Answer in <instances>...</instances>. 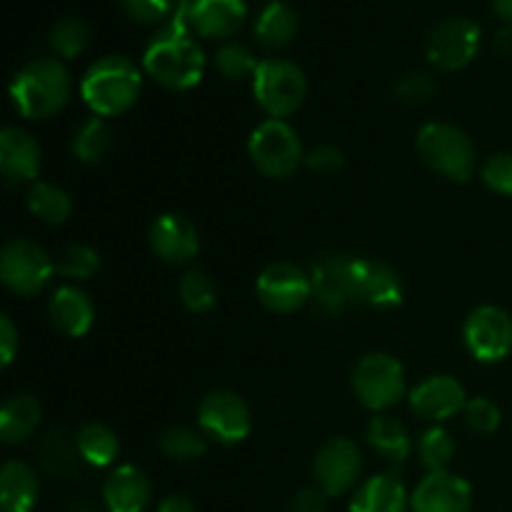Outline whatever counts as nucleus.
Here are the masks:
<instances>
[{
	"mask_svg": "<svg viewBox=\"0 0 512 512\" xmlns=\"http://www.w3.org/2000/svg\"><path fill=\"white\" fill-rule=\"evenodd\" d=\"M255 290H258V298L265 308L288 315L308 303L313 285H310V275L300 270L298 265L273 263L258 275Z\"/></svg>",
	"mask_w": 512,
	"mask_h": 512,
	"instance_id": "15",
	"label": "nucleus"
},
{
	"mask_svg": "<svg viewBox=\"0 0 512 512\" xmlns=\"http://www.w3.org/2000/svg\"><path fill=\"white\" fill-rule=\"evenodd\" d=\"M483 180L493 193L512 195V155L498 153L485 160Z\"/></svg>",
	"mask_w": 512,
	"mask_h": 512,
	"instance_id": "41",
	"label": "nucleus"
},
{
	"mask_svg": "<svg viewBox=\"0 0 512 512\" xmlns=\"http://www.w3.org/2000/svg\"><path fill=\"white\" fill-rule=\"evenodd\" d=\"M368 443L370 448L375 450L378 455H383L388 463L403 465L408 460L410 448V433L398 418L393 415H383L378 413L368 425Z\"/></svg>",
	"mask_w": 512,
	"mask_h": 512,
	"instance_id": "27",
	"label": "nucleus"
},
{
	"mask_svg": "<svg viewBox=\"0 0 512 512\" xmlns=\"http://www.w3.org/2000/svg\"><path fill=\"white\" fill-rule=\"evenodd\" d=\"M438 93V83L430 73H410L395 85V98L405 105H425Z\"/></svg>",
	"mask_w": 512,
	"mask_h": 512,
	"instance_id": "39",
	"label": "nucleus"
},
{
	"mask_svg": "<svg viewBox=\"0 0 512 512\" xmlns=\"http://www.w3.org/2000/svg\"><path fill=\"white\" fill-rule=\"evenodd\" d=\"M468 353L478 363H500L512 353V318L498 305H480L463 325Z\"/></svg>",
	"mask_w": 512,
	"mask_h": 512,
	"instance_id": "12",
	"label": "nucleus"
},
{
	"mask_svg": "<svg viewBox=\"0 0 512 512\" xmlns=\"http://www.w3.org/2000/svg\"><path fill=\"white\" fill-rule=\"evenodd\" d=\"M180 300L193 313H208L218 303V285L203 270H188L180 280Z\"/></svg>",
	"mask_w": 512,
	"mask_h": 512,
	"instance_id": "35",
	"label": "nucleus"
},
{
	"mask_svg": "<svg viewBox=\"0 0 512 512\" xmlns=\"http://www.w3.org/2000/svg\"><path fill=\"white\" fill-rule=\"evenodd\" d=\"M358 260L350 255H328L310 273V303L323 315H343L360 303Z\"/></svg>",
	"mask_w": 512,
	"mask_h": 512,
	"instance_id": "7",
	"label": "nucleus"
},
{
	"mask_svg": "<svg viewBox=\"0 0 512 512\" xmlns=\"http://www.w3.org/2000/svg\"><path fill=\"white\" fill-rule=\"evenodd\" d=\"M40 495L38 473L23 460H8L0 470V510L33 512Z\"/></svg>",
	"mask_w": 512,
	"mask_h": 512,
	"instance_id": "24",
	"label": "nucleus"
},
{
	"mask_svg": "<svg viewBox=\"0 0 512 512\" xmlns=\"http://www.w3.org/2000/svg\"><path fill=\"white\" fill-rule=\"evenodd\" d=\"M90 30L75 15H65V18L55 20L53 28H50L48 43L60 58H78L85 48H88Z\"/></svg>",
	"mask_w": 512,
	"mask_h": 512,
	"instance_id": "32",
	"label": "nucleus"
},
{
	"mask_svg": "<svg viewBox=\"0 0 512 512\" xmlns=\"http://www.w3.org/2000/svg\"><path fill=\"white\" fill-rule=\"evenodd\" d=\"M100 265V253L95 248L85 243H73L68 248H63V253L55 260V273H60L68 280H90L98 275Z\"/></svg>",
	"mask_w": 512,
	"mask_h": 512,
	"instance_id": "34",
	"label": "nucleus"
},
{
	"mask_svg": "<svg viewBox=\"0 0 512 512\" xmlns=\"http://www.w3.org/2000/svg\"><path fill=\"white\" fill-rule=\"evenodd\" d=\"M253 95L260 108L270 115V120H285L303 108L308 80L293 60H260L253 75Z\"/></svg>",
	"mask_w": 512,
	"mask_h": 512,
	"instance_id": "5",
	"label": "nucleus"
},
{
	"mask_svg": "<svg viewBox=\"0 0 512 512\" xmlns=\"http://www.w3.org/2000/svg\"><path fill=\"white\" fill-rule=\"evenodd\" d=\"M305 165H308L313 173H320V175H333L338 173L340 168L345 165V158L343 153H340L335 145H315L310 153H305Z\"/></svg>",
	"mask_w": 512,
	"mask_h": 512,
	"instance_id": "42",
	"label": "nucleus"
},
{
	"mask_svg": "<svg viewBox=\"0 0 512 512\" xmlns=\"http://www.w3.org/2000/svg\"><path fill=\"white\" fill-rule=\"evenodd\" d=\"M288 512H328V495L320 488H305L293 495Z\"/></svg>",
	"mask_w": 512,
	"mask_h": 512,
	"instance_id": "43",
	"label": "nucleus"
},
{
	"mask_svg": "<svg viewBox=\"0 0 512 512\" xmlns=\"http://www.w3.org/2000/svg\"><path fill=\"white\" fill-rule=\"evenodd\" d=\"M43 165L38 140L23 128H5L0 133V170L10 185L35 183Z\"/></svg>",
	"mask_w": 512,
	"mask_h": 512,
	"instance_id": "19",
	"label": "nucleus"
},
{
	"mask_svg": "<svg viewBox=\"0 0 512 512\" xmlns=\"http://www.w3.org/2000/svg\"><path fill=\"white\" fill-rule=\"evenodd\" d=\"M493 8L505 20V25H512V0H493Z\"/></svg>",
	"mask_w": 512,
	"mask_h": 512,
	"instance_id": "47",
	"label": "nucleus"
},
{
	"mask_svg": "<svg viewBox=\"0 0 512 512\" xmlns=\"http://www.w3.org/2000/svg\"><path fill=\"white\" fill-rule=\"evenodd\" d=\"M158 512H198V508H195V503L188 495H168L158 505Z\"/></svg>",
	"mask_w": 512,
	"mask_h": 512,
	"instance_id": "45",
	"label": "nucleus"
},
{
	"mask_svg": "<svg viewBox=\"0 0 512 512\" xmlns=\"http://www.w3.org/2000/svg\"><path fill=\"white\" fill-rule=\"evenodd\" d=\"M28 210L48 225H63L73 213V198L60 185L35 180L28 193Z\"/></svg>",
	"mask_w": 512,
	"mask_h": 512,
	"instance_id": "30",
	"label": "nucleus"
},
{
	"mask_svg": "<svg viewBox=\"0 0 512 512\" xmlns=\"http://www.w3.org/2000/svg\"><path fill=\"white\" fill-rule=\"evenodd\" d=\"M298 25L300 20L293 5H288L285 0H273L260 10L258 20H255V38L268 50L285 48L298 33Z\"/></svg>",
	"mask_w": 512,
	"mask_h": 512,
	"instance_id": "26",
	"label": "nucleus"
},
{
	"mask_svg": "<svg viewBox=\"0 0 512 512\" xmlns=\"http://www.w3.org/2000/svg\"><path fill=\"white\" fill-rule=\"evenodd\" d=\"M465 405H468L465 388L453 375H430L428 380L410 390V410L430 423H445L455 418L463 413Z\"/></svg>",
	"mask_w": 512,
	"mask_h": 512,
	"instance_id": "17",
	"label": "nucleus"
},
{
	"mask_svg": "<svg viewBox=\"0 0 512 512\" xmlns=\"http://www.w3.org/2000/svg\"><path fill=\"white\" fill-rule=\"evenodd\" d=\"M153 500L148 475L135 465H120L103 485V503L108 512H145Z\"/></svg>",
	"mask_w": 512,
	"mask_h": 512,
	"instance_id": "20",
	"label": "nucleus"
},
{
	"mask_svg": "<svg viewBox=\"0 0 512 512\" xmlns=\"http://www.w3.org/2000/svg\"><path fill=\"white\" fill-rule=\"evenodd\" d=\"M143 90V75L140 68L125 55H105L95 60L83 75L80 95L85 105L98 118H115L128 113L140 98Z\"/></svg>",
	"mask_w": 512,
	"mask_h": 512,
	"instance_id": "2",
	"label": "nucleus"
},
{
	"mask_svg": "<svg viewBox=\"0 0 512 512\" xmlns=\"http://www.w3.org/2000/svg\"><path fill=\"white\" fill-rule=\"evenodd\" d=\"M258 65L260 60L255 58L253 50L243 43H225L220 45L218 53H215V68H218L228 80H253Z\"/></svg>",
	"mask_w": 512,
	"mask_h": 512,
	"instance_id": "36",
	"label": "nucleus"
},
{
	"mask_svg": "<svg viewBox=\"0 0 512 512\" xmlns=\"http://www.w3.org/2000/svg\"><path fill=\"white\" fill-rule=\"evenodd\" d=\"M43 408L30 393L10 395L0 408V438L8 445H20L38 430Z\"/></svg>",
	"mask_w": 512,
	"mask_h": 512,
	"instance_id": "25",
	"label": "nucleus"
},
{
	"mask_svg": "<svg viewBox=\"0 0 512 512\" xmlns=\"http://www.w3.org/2000/svg\"><path fill=\"white\" fill-rule=\"evenodd\" d=\"M120 8L135 23L153 25L160 23V20L168 23L170 15H173L175 0H120Z\"/></svg>",
	"mask_w": 512,
	"mask_h": 512,
	"instance_id": "40",
	"label": "nucleus"
},
{
	"mask_svg": "<svg viewBox=\"0 0 512 512\" xmlns=\"http://www.w3.org/2000/svg\"><path fill=\"white\" fill-rule=\"evenodd\" d=\"M245 18V0H175L168 25L210 40H223L238 33Z\"/></svg>",
	"mask_w": 512,
	"mask_h": 512,
	"instance_id": "9",
	"label": "nucleus"
},
{
	"mask_svg": "<svg viewBox=\"0 0 512 512\" xmlns=\"http://www.w3.org/2000/svg\"><path fill=\"white\" fill-rule=\"evenodd\" d=\"M410 495L395 475H373L360 488H355L350 500V512H408Z\"/></svg>",
	"mask_w": 512,
	"mask_h": 512,
	"instance_id": "23",
	"label": "nucleus"
},
{
	"mask_svg": "<svg viewBox=\"0 0 512 512\" xmlns=\"http://www.w3.org/2000/svg\"><path fill=\"white\" fill-rule=\"evenodd\" d=\"M353 390L373 413H385L405 398V368L388 353H370L353 370Z\"/></svg>",
	"mask_w": 512,
	"mask_h": 512,
	"instance_id": "8",
	"label": "nucleus"
},
{
	"mask_svg": "<svg viewBox=\"0 0 512 512\" xmlns=\"http://www.w3.org/2000/svg\"><path fill=\"white\" fill-rule=\"evenodd\" d=\"M78 440V450L83 455V463L93 465V468H108L118 460L120 455V440L115 430H110L103 423H85L83 428L75 433Z\"/></svg>",
	"mask_w": 512,
	"mask_h": 512,
	"instance_id": "29",
	"label": "nucleus"
},
{
	"mask_svg": "<svg viewBox=\"0 0 512 512\" xmlns=\"http://www.w3.org/2000/svg\"><path fill=\"white\" fill-rule=\"evenodd\" d=\"M360 473H363V455L355 440L330 438L315 453L313 478L328 498H338L355 488Z\"/></svg>",
	"mask_w": 512,
	"mask_h": 512,
	"instance_id": "13",
	"label": "nucleus"
},
{
	"mask_svg": "<svg viewBox=\"0 0 512 512\" xmlns=\"http://www.w3.org/2000/svg\"><path fill=\"white\" fill-rule=\"evenodd\" d=\"M455 440L453 435L445 428H430L420 435L418 443V455L420 463L428 468V473H443V470L450 468L455 458Z\"/></svg>",
	"mask_w": 512,
	"mask_h": 512,
	"instance_id": "33",
	"label": "nucleus"
},
{
	"mask_svg": "<svg viewBox=\"0 0 512 512\" xmlns=\"http://www.w3.org/2000/svg\"><path fill=\"white\" fill-rule=\"evenodd\" d=\"M495 48L500 53H512V25H505V28L498 30V35H495Z\"/></svg>",
	"mask_w": 512,
	"mask_h": 512,
	"instance_id": "46",
	"label": "nucleus"
},
{
	"mask_svg": "<svg viewBox=\"0 0 512 512\" xmlns=\"http://www.w3.org/2000/svg\"><path fill=\"white\" fill-rule=\"evenodd\" d=\"M150 248L170 265L188 263L200 250V233L190 218L180 213H163L150 225Z\"/></svg>",
	"mask_w": 512,
	"mask_h": 512,
	"instance_id": "18",
	"label": "nucleus"
},
{
	"mask_svg": "<svg viewBox=\"0 0 512 512\" xmlns=\"http://www.w3.org/2000/svg\"><path fill=\"white\" fill-rule=\"evenodd\" d=\"M198 423L208 438L223 445H238L253 430V413L243 395L233 390H213L200 403Z\"/></svg>",
	"mask_w": 512,
	"mask_h": 512,
	"instance_id": "11",
	"label": "nucleus"
},
{
	"mask_svg": "<svg viewBox=\"0 0 512 512\" xmlns=\"http://www.w3.org/2000/svg\"><path fill=\"white\" fill-rule=\"evenodd\" d=\"M463 418H465V425H468L473 433L490 435L500 428L503 413H500V408L490 398H473L468 400V405H465Z\"/></svg>",
	"mask_w": 512,
	"mask_h": 512,
	"instance_id": "38",
	"label": "nucleus"
},
{
	"mask_svg": "<svg viewBox=\"0 0 512 512\" xmlns=\"http://www.w3.org/2000/svg\"><path fill=\"white\" fill-rule=\"evenodd\" d=\"M470 508L473 488L450 470L428 473L410 495V512H470Z\"/></svg>",
	"mask_w": 512,
	"mask_h": 512,
	"instance_id": "16",
	"label": "nucleus"
},
{
	"mask_svg": "<svg viewBox=\"0 0 512 512\" xmlns=\"http://www.w3.org/2000/svg\"><path fill=\"white\" fill-rule=\"evenodd\" d=\"M48 315L55 328L68 338H83L95 323V305L85 290L75 285H63L53 293L48 303Z\"/></svg>",
	"mask_w": 512,
	"mask_h": 512,
	"instance_id": "21",
	"label": "nucleus"
},
{
	"mask_svg": "<svg viewBox=\"0 0 512 512\" xmlns=\"http://www.w3.org/2000/svg\"><path fill=\"white\" fill-rule=\"evenodd\" d=\"M40 463L48 473L68 478V475L78 473V465L83 463V455L78 450V440L70 435L65 428H53L43 435L38 443Z\"/></svg>",
	"mask_w": 512,
	"mask_h": 512,
	"instance_id": "28",
	"label": "nucleus"
},
{
	"mask_svg": "<svg viewBox=\"0 0 512 512\" xmlns=\"http://www.w3.org/2000/svg\"><path fill=\"white\" fill-rule=\"evenodd\" d=\"M480 28L470 18H448L435 25L428 38V60L440 70H460L473 63L480 50Z\"/></svg>",
	"mask_w": 512,
	"mask_h": 512,
	"instance_id": "14",
	"label": "nucleus"
},
{
	"mask_svg": "<svg viewBox=\"0 0 512 512\" xmlns=\"http://www.w3.org/2000/svg\"><path fill=\"white\" fill-rule=\"evenodd\" d=\"M73 95V78L55 58L30 60L10 83V98L23 118L45 120L68 105Z\"/></svg>",
	"mask_w": 512,
	"mask_h": 512,
	"instance_id": "3",
	"label": "nucleus"
},
{
	"mask_svg": "<svg viewBox=\"0 0 512 512\" xmlns=\"http://www.w3.org/2000/svg\"><path fill=\"white\" fill-rule=\"evenodd\" d=\"M358 283H360V303H368L373 308L390 310L403 303V280L393 265L383 260H358Z\"/></svg>",
	"mask_w": 512,
	"mask_h": 512,
	"instance_id": "22",
	"label": "nucleus"
},
{
	"mask_svg": "<svg viewBox=\"0 0 512 512\" xmlns=\"http://www.w3.org/2000/svg\"><path fill=\"white\" fill-rule=\"evenodd\" d=\"M160 450L175 463H190V460H198L205 453V440L195 430L175 425V428H168L160 435Z\"/></svg>",
	"mask_w": 512,
	"mask_h": 512,
	"instance_id": "37",
	"label": "nucleus"
},
{
	"mask_svg": "<svg viewBox=\"0 0 512 512\" xmlns=\"http://www.w3.org/2000/svg\"><path fill=\"white\" fill-rule=\"evenodd\" d=\"M110 148H113V128H110L105 118L93 115V118H88L78 130H75L73 155L80 163H103V160L108 158Z\"/></svg>",
	"mask_w": 512,
	"mask_h": 512,
	"instance_id": "31",
	"label": "nucleus"
},
{
	"mask_svg": "<svg viewBox=\"0 0 512 512\" xmlns=\"http://www.w3.org/2000/svg\"><path fill=\"white\" fill-rule=\"evenodd\" d=\"M418 153L430 170L453 183H468L478 168V153L465 130L450 123H428L420 128Z\"/></svg>",
	"mask_w": 512,
	"mask_h": 512,
	"instance_id": "4",
	"label": "nucleus"
},
{
	"mask_svg": "<svg viewBox=\"0 0 512 512\" xmlns=\"http://www.w3.org/2000/svg\"><path fill=\"white\" fill-rule=\"evenodd\" d=\"M55 275V260L38 243L8 240L0 253V280L18 295H38Z\"/></svg>",
	"mask_w": 512,
	"mask_h": 512,
	"instance_id": "10",
	"label": "nucleus"
},
{
	"mask_svg": "<svg viewBox=\"0 0 512 512\" xmlns=\"http://www.w3.org/2000/svg\"><path fill=\"white\" fill-rule=\"evenodd\" d=\"M18 348H20L18 328H15V323L8 318V315H3V318H0V363H3L5 368L15 360Z\"/></svg>",
	"mask_w": 512,
	"mask_h": 512,
	"instance_id": "44",
	"label": "nucleus"
},
{
	"mask_svg": "<svg viewBox=\"0 0 512 512\" xmlns=\"http://www.w3.org/2000/svg\"><path fill=\"white\" fill-rule=\"evenodd\" d=\"M248 155L265 178L285 180L305 163V150L288 120H265L248 140Z\"/></svg>",
	"mask_w": 512,
	"mask_h": 512,
	"instance_id": "6",
	"label": "nucleus"
},
{
	"mask_svg": "<svg viewBox=\"0 0 512 512\" xmlns=\"http://www.w3.org/2000/svg\"><path fill=\"white\" fill-rule=\"evenodd\" d=\"M143 68L163 88L190 90L203 80L205 53L193 33L165 23L145 48Z\"/></svg>",
	"mask_w": 512,
	"mask_h": 512,
	"instance_id": "1",
	"label": "nucleus"
}]
</instances>
